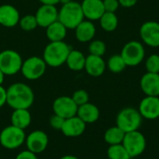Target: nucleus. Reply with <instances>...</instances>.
I'll return each mask as SVG.
<instances>
[{"label":"nucleus","mask_w":159,"mask_h":159,"mask_svg":"<svg viewBox=\"0 0 159 159\" xmlns=\"http://www.w3.org/2000/svg\"><path fill=\"white\" fill-rule=\"evenodd\" d=\"M54 115H57L64 119L76 116L78 106L73 101L72 97L61 96L58 97L52 104Z\"/></svg>","instance_id":"9d476101"},{"label":"nucleus","mask_w":159,"mask_h":159,"mask_svg":"<svg viewBox=\"0 0 159 159\" xmlns=\"http://www.w3.org/2000/svg\"><path fill=\"white\" fill-rule=\"evenodd\" d=\"M26 135L23 129L12 125L6 127L0 132V144L8 150H14L20 147L25 143Z\"/></svg>","instance_id":"39448f33"},{"label":"nucleus","mask_w":159,"mask_h":159,"mask_svg":"<svg viewBox=\"0 0 159 159\" xmlns=\"http://www.w3.org/2000/svg\"><path fill=\"white\" fill-rule=\"evenodd\" d=\"M22 58L19 52L13 49H6L0 52V70L5 75H14L20 72Z\"/></svg>","instance_id":"423d86ee"},{"label":"nucleus","mask_w":159,"mask_h":159,"mask_svg":"<svg viewBox=\"0 0 159 159\" xmlns=\"http://www.w3.org/2000/svg\"><path fill=\"white\" fill-rule=\"evenodd\" d=\"M138 110L142 117L145 119H157L159 117V97L146 96L141 101Z\"/></svg>","instance_id":"ddd939ff"},{"label":"nucleus","mask_w":159,"mask_h":159,"mask_svg":"<svg viewBox=\"0 0 159 159\" xmlns=\"http://www.w3.org/2000/svg\"><path fill=\"white\" fill-rule=\"evenodd\" d=\"M4 79H5V75H4V73L0 70V85H2V84H3Z\"/></svg>","instance_id":"ea45409f"},{"label":"nucleus","mask_w":159,"mask_h":159,"mask_svg":"<svg viewBox=\"0 0 159 159\" xmlns=\"http://www.w3.org/2000/svg\"><path fill=\"white\" fill-rule=\"evenodd\" d=\"M11 125L20 129H27L32 122V116L29 109H15L10 116Z\"/></svg>","instance_id":"4be33fe9"},{"label":"nucleus","mask_w":159,"mask_h":159,"mask_svg":"<svg viewBox=\"0 0 159 159\" xmlns=\"http://www.w3.org/2000/svg\"><path fill=\"white\" fill-rule=\"evenodd\" d=\"M42 5H49V6H56L61 3V0H39Z\"/></svg>","instance_id":"4c0bfd02"},{"label":"nucleus","mask_w":159,"mask_h":159,"mask_svg":"<svg viewBox=\"0 0 159 159\" xmlns=\"http://www.w3.org/2000/svg\"><path fill=\"white\" fill-rule=\"evenodd\" d=\"M145 67L148 73L159 74V55L152 54L145 61Z\"/></svg>","instance_id":"7c9ffc66"},{"label":"nucleus","mask_w":159,"mask_h":159,"mask_svg":"<svg viewBox=\"0 0 159 159\" xmlns=\"http://www.w3.org/2000/svg\"><path fill=\"white\" fill-rule=\"evenodd\" d=\"M70 1H72V0H61V3L63 5V4H66V3H68V2H70Z\"/></svg>","instance_id":"a19ab883"},{"label":"nucleus","mask_w":159,"mask_h":159,"mask_svg":"<svg viewBox=\"0 0 159 159\" xmlns=\"http://www.w3.org/2000/svg\"><path fill=\"white\" fill-rule=\"evenodd\" d=\"M15 159H38V157H37L36 154H34L29 150H25V151L19 153Z\"/></svg>","instance_id":"f704fd0d"},{"label":"nucleus","mask_w":159,"mask_h":159,"mask_svg":"<svg viewBox=\"0 0 159 159\" xmlns=\"http://www.w3.org/2000/svg\"><path fill=\"white\" fill-rule=\"evenodd\" d=\"M84 17L89 20H99L105 12L102 0H83L81 3Z\"/></svg>","instance_id":"2eb2a0df"},{"label":"nucleus","mask_w":159,"mask_h":159,"mask_svg":"<svg viewBox=\"0 0 159 159\" xmlns=\"http://www.w3.org/2000/svg\"><path fill=\"white\" fill-rule=\"evenodd\" d=\"M19 25L25 32L34 31L38 26L35 16L32 14H27L23 16L22 18H20L19 21Z\"/></svg>","instance_id":"c85d7f7f"},{"label":"nucleus","mask_w":159,"mask_h":159,"mask_svg":"<svg viewBox=\"0 0 159 159\" xmlns=\"http://www.w3.org/2000/svg\"><path fill=\"white\" fill-rule=\"evenodd\" d=\"M99 20L102 30L108 33L114 32L118 26V18L114 12L105 11Z\"/></svg>","instance_id":"393cba45"},{"label":"nucleus","mask_w":159,"mask_h":159,"mask_svg":"<svg viewBox=\"0 0 159 159\" xmlns=\"http://www.w3.org/2000/svg\"><path fill=\"white\" fill-rule=\"evenodd\" d=\"M60 159H79L78 157H75V156H71V155H67V156H63Z\"/></svg>","instance_id":"58836bf2"},{"label":"nucleus","mask_w":159,"mask_h":159,"mask_svg":"<svg viewBox=\"0 0 159 159\" xmlns=\"http://www.w3.org/2000/svg\"><path fill=\"white\" fill-rule=\"evenodd\" d=\"M71 50V47L64 41L49 42L44 49L42 58L48 66L60 67L66 62Z\"/></svg>","instance_id":"f03ea898"},{"label":"nucleus","mask_w":159,"mask_h":159,"mask_svg":"<svg viewBox=\"0 0 159 159\" xmlns=\"http://www.w3.org/2000/svg\"><path fill=\"white\" fill-rule=\"evenodd\" d=\"M120 55L122 56L127 66L134 67L142 63L145 57V48L143 45L136 40L128 42L122 48Z\"/></svg>","instance_id":"0eeeda50"},{"label":"nucleus","mask_w":159,"mask_h":159,"mask_svg":"<svg viewBox=\"0 0 159 159\" xmlns=\"http://www.w3.org/2000/svg\"><path fill=\"white\" fill-rule=\"evenodd\" d=\"M86 125L87 124L82 119H80L77 116H75L64 120L61 131L66 137H78L86 130Z\"/></svg>","instance_id":"dca6fc26"},{"label":"nucleus","mask_w":159,"mask_h":159,"mask_svg":"<svg viewBox=\"0 0 159 159\" xmlns=\"http://www.w3.org/2000/svg\"><path fill=\"white\" fill-rule=\"evenodd\" d=\"M20 16L19 10L12 5L5 4L0 6V24L11 28L19 24Z\"/></svg>","instance_id":"f3484780"},{"label":"nucleus","mask_w":159,"mask_h":159,"mask_svg":"<svg viewBox=\"0 0 159 159\" xmlns=\"http://www.w3.org/2000/svg\"><path fill=\"white\" fill-rule=\"evenodd\" d=\"M107 156L109 159H130L129 153L125 149L122 143L110 145L107 150Z\"/></svg>","instance_id":"cd10ccee"},{"label":"nucleus","mask_w":159,"mask_h":159,"mask_svg":"<svg viewBox=\"0 0 159 159\" xmlns=\"http://www.w3.org/2000/svg\"><path fill=\"white\" fill-rule=\"evenodd\" d=\"M89 52L91 55L102 57L106 52V45L102 40H91L89 46Z\"/></svg>","instance_id":"c756f323"},{"label":"nucleus","mask_w":159,"mask_h":159,"mask_svg":"<svg viewBox=\"0 0 159 159\" xmlns=\"http://www.w3.org/2000/svg\"><path fill=\"white\" fill-rule=\"evenodd\" d=\"M85 62H86L85 55L80 50L72 49L67 57L65 63L70 70L78 72L85 68Z\"/></svg>","instance_id":"b1692460"},{"label":"nucleus","mask_w":159,"mask_h":159,"mask_svg":"<svg viewBox=\"0 0 159 159\" xmlns=\"http://www.w3.org/2000/svg\"><path fill=\"white\" fill-rule=\"evenodd\" d=\"M125 132L117 126L109 128L105 133H104V141L110 144V145H115V144H119L122 143L124 137H125Z\"/></svg>","instance_id":"a878e982"},{"label":"nucleus","mask_w":159,"mask_h":159,"mask_svg":"<svg viewBox=\"0 0 159 159\" xmlns=\"http://www.w3.org/2000/svg\"><path fill=\"white\" fill-rule=\"evenodd\" d=\"M106 66L108 67L110 72H112L114 74H118L125 70V68L127 67V64L124 61V60L120 54H116L109 58Z\"/></svg>","instance_id":"bb28decb"},{"label":"nucleus","mask_w":159,"mask_h":159,"mask_svg":"<svg viewBox=\"0 0 159 159\" xmlns=\"http://www.w3.org/2000/svg\"><path fill=\"white\" fill-rule=\"evenodd\" d=\"M34 101L33 89L26 84L17 82L7 89V104L15 109H29Z\"/></svg>","instance_id":"f257e3e1"},{"label":"nucleus","mask_w":159,"mask_h":159,"mask_svg":"<svg viewBox=\"0 0 159 159\" xmlns=\"http://www.w3.org/2000/svg\"><path fill=\"white\" fill-rule=\"evenodd\" d=\"M34 16L36 18L38 26L47 28L48 26L58 20L59 10L56 6L42 5L40 7H38Z\"/></svg>","instance_id":"4468645a"},{"label":"nucleus","mask_w":159,"mask_h":159,"mask_svg":"<svg viewBox=\"0 0 159 159\" xmlns=\"http://www.w3.org/2000/svg\"><path fill=\"white\" fill-rule=\"evenodd\" d=\"M143 117L139 110L133 107L122 109L116 116V126L119 127L125 133L138 130L142 124Z\"/></svg>","instance_id":"20e7f679"},{"label":"nucleus","mask_w":159,"mask_h":159,"mask_svg":"<svg viewBox=\"0 0 159 159\" xmlns=\"http://www.w3.org/2000/svg\"><path fill=\"white\" fill-rule=\"evenodd\" d=\"M140 86L146 96L159 97V74L145 73L141 78Z\"/></svg>","instance_id":"a211bd4d"},{"label":"nucleus","mask_w":159,"mask_h":159,"mask_svg":"<svg viewBox=\"0 0 159 159\" xmlns=\"http://www.w3.org/2000/svg\"><path fill=\"white\" fill-rule=\"evenodd\" d=\"M72 99H73V101L75 102V104L77 106H80V105H83V104L89 102V93L86 90H84V89H78V90H75L73 93Z\"/></svg>","instance_id":"2f4dec72"},{"label":"nucleus","mask_w":159,"mask_h":159,"mask_svg":"<svg viewBox=\"0 0 159 159\" xmlns=\"http://www.w3.org/2000/svg\"><path fill=\"white\" fill-rule=\"evenodd\" d=\"M67 28L59 20L53 22L46 28L47 37L50 42L63 41L67 34Z\"/></svg>","instance_id":"5701e85b"},{"label":"nucleus","mask_w":159,"mask_h":159,"mask_svg":"<svg viewBox=\"0 0 159 159\" xmlns=\"http://www.w3.org/2000/svg\"><path fill=\"white\" fill-rule=\"evenodd\" d=\"M119 2V5L122 6L123 7H126V8H129V7H134L138 0H118Z\"/></svg>","instance_id":"e433bc0d"},{"label":"nucleus","mask_w":159,"mask_h":159,"mask_svg":"<svg viewBox=\"0 0 159 159\" xmlns=\"http://www.w3.org/2000/svg\"><path fill=\"white\" fill-rule=\"evenodd\" d=\"M102 2H103V6H104V9L107 12L116 13V11L118 9V7L120 6L118 0H102Z\"/></svg>","instance_id":"72a5a7b5"},{"label":"nucleus","mask_w":159,"mask_h":159,"mask_svg":"<svg viewBox=\"0 0 159 159\" xmlns=\"http://www.w3.org/2000/svg\"><path fill=\"white\" fill-rule=\"evenodd\" d=\"M76 116L82 119L86 124H91L96 122L100 117V110L99 108L89 102L78 106Z\"/></svg>","instance_id":"412c9836"},{"label":"nucleus","mask_w":159,"mask_h":159,"mask_svg":"<svg viewBox=\"0 0 159 159\" xmlns=\"http://www.w3.org/2000/svg\"><path fill=\"white\" fill-rule=\"evenodd\" d=\"M64 120H65L64 118H62L57 115H54L49 118V125L52 129H54L56 130H61Z\"/></svg>","instance_id":"473e14b6"},{"label":"nucleus","mask_w":159,"mask_h":159,"mask_svg":"<svg viewBox=\"0 0 159 159\" xmlns=\"http://www.w3.org/2000/svg\"><path fill=\"white\" fill-rule=\"evenodd\" d=\"M85 20L81 4L70 1L63 4L59 10L58 20L61 21L67 29H75V27Z\"/></svg>","instance_id":"7ed1b4c3"},{"label":"nucleus","mask_w":159,"mask_h":159,"mask_svg":"<svg viewBox=\"0 0 159 159\" xmlns=\"http://www.w3.org/2000/svg\"><path fill=\"white\" fill-rule=\"evenodd\" d=\"M25 144L27 150L38 155L47 149L48 145V137L43 130H34L26 136Z\"/></svg>","instance_id":"f8f14e48"},{"label":"nucleus","mask_w":159,"mask_h":159,"mask_svg":"<svg viewBox=\"0 0 159 159\" xmlns=\"http://www.w3.org/2000/svg\"><path fill=\"white\" fill-rule=\"evenodd\" d=\"M7 104V89L0 85V108Z\"/></svg>","instance_id":"c9c22d12"},{"label":"nucleus","mask_w":159,"mask_h":159,"mask_svg":"<svg viewBox=\"0 0 159 159\" xmlns=\"http://www.w3.org/2000/svg\"><path fill=\"white\" fill-rule=\"evenodd\" d=\"M75 37L81 43L91 41L96 34V27L91 20H84L75 29Z\"/></svg>","instance_id":"aec40b11"},{"label":"nucleus","mask_w":159,"mask_h":159,"mask_svg":"<svg viewBox=\"0 0 159 159\" xmlns=\"http://www.w3.org/2000/svg\"><path fill=\"white\" fill-rule=\"evenodd\" d=\"M140 36L146 46L151 48H158L159 22L149 20L143 23L140 28Z\"/></svg>","instance_id":"9b49d317"},{"label":"nucleus","mask_w":159,"mask_h":159,"mask_svg":"<svg viewBox=\"0 0 159 159\" xmlns=\"http://www.w3.org/2000/svg\"><path fill=\"white\" fill-rule=\"evenodd\" d=\"M122 144L129 153V157L132 158L142 155L144 152L146 148V140L142 132L134 130L125 134Z\"/></svg>","instance_id":"1a4fd4ad"},{"label":"nucleus","mask_w":159,"mask_h":159,"mask_svg":"<svg viewBox=\"0 0 159 159\" xmlns=\"http://www.w3.org/2000/svg\"><path fill=\"white\" fill-rule=\"evenodd\" d=\"M87 74L93 77H99L103 75L106 69V63L102 57L89 54L86 57L85 68Z\"/></svg>","instance_id":"6ab92c4d"},{"label":"nucleus","mask_w":159,"mask_h":159,"mask_svg":"<svg viewBox=\"0 0 159 159\" xmlns=\"http://www.w3.org/2000/svg\"><path fill=\"white\" fill-rule=\"evenodd\" d=\"M47 66L43 58L32 56L23 61L20 73L28 80H37L45 75Z\"/></svg>","instance_id":"6e6552de"}]
</instances>
